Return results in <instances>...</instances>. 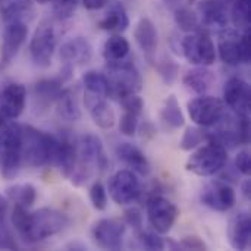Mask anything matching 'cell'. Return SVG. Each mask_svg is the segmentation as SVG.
Listing matches in <instances>:
<instances>
[{
    "label": "cell",
    "mask_w": 251,
    "mask_h": 251,
    "mask_svg": "<svg viewBox=\"0 0 251 251\" xmlns=\"http://www.w3.org/2000/svg\"><path fill=\"white\" fill-rule=\"evenodd\" d=\"M10 222L16 234L25 243L35 244L62 232L68 226L69 219L62 212L50 207H43L29 213L26 207L15 204Z\"/></svg>",
    "instance_id": "obj_1"
},
{
    "label": "cell",
    "mask_w": 251,
    "mask_h": 251,
    "mask_svg": "<svg viewBox=\"0 0 251 251\" xmlns=\"http://www.w3.org/2000/svg\"><path fill=\"white\" fill-rule=\"evenodd\" d=\"M109 165L101 140L94 134H84L76 143V166L69 179L75 187H81L97 172H104Z\"/></svg>",
    "instance_id": "obj_2"
},
{
    "label": "cell",
    "mask_w": 251,
    "mask_h": 251,
    "mask_svg": "<svg viewBox=\"0 0 251 251\" xmlns=\"http://www.w3.org/2000/svg\"><path fill=\"white\" fill-rule=\"evenodd\" d=\"M104 75L109 82L107 97L121 100L131 94H138L143 90V78L137 66L131 60L110 62L106 65Z\"/></svg>",
    "instance_id": "obj_3"
},
{
    "label": "cell",
    "mask_w": 251,
    "mask_h": 251,
    "mask_svg": "<svg viewBox=\"0 0 251 251\" xmlns=\"http://www.w3.org/2000/svg\"><path fill=\"white\" fill-rule=\"evenodd\" d=\"M57 138L31 125L22 126V159L29 168L51 163Z\"/></svg>",
    "instance_id": "obj_4"
},
{
    "label": "cell",
    "mask_w": 251,
    "mask_h": 251,
    "mask_svg": "<svg viewBox=\"0 0 251 251\" xmlns=\"http://www.w3.org/2000/svg\"><path fill=\"white\" fill-rule=\"evenodd\" d=\"M1 141V178L4 181L15 179L24 163L22 159V126L15 121H10L3 129H0Z\"/></svg>",
    "instance_id": "obj_5"
},
{
    "label": "cell",
    "mask_w": 251,
    "mask_h": 251,
    "mask_svg": "<svg viewBox=\"0 0 251 251\" xmlns=\"http://www.w3.org/2000/svg\"><path fill=\"white\" fill-rule=\"evenodd\" d=\"M228 165V149L219 143L207 141L188 159L185 169L197 176H212Z\"/></svg>",
    "instance_id": "obj_6"
},
{
    "label": "cell",
    "mask_w": 251,
    "mask_h": 251,
    "mask_svg": "<svg viewBox=\"0 0 251 251\" xmlns=\"http://www.w3.org/2000/svg\"><path fill=\"white\" fill-rule=\"evenodd\" d=\"M181 50L188 63L194 66H212L216 60V47L209 31L200 28L188 32L181 41Z\"/></svg>",
    "instance_id": "obj_7"
},
{
    "label": "cell",
    "mask_w": 251,
    "mask_h": 251,
    "mask_svg": "<svg viewBox=\"0 0 251 251\" xmlns=\"http://www.w3.org/2000/svg\"><path fill=\"white\" fill-rule=\"evenodd\" d=\"M107 191L110 199L116 204L126 206L141 199L143 185L135 172H132L131 169H122L110 176L107 182Z\"/></svg>",
    "instance_id": "obj_8"
},
{
    "label": "cell",
    "mask_w": 251,
    "mask_h": 251,
    "mask_svg": "<svg viewBox=\"0 0 251 251\" xmlns=\"http://www.w3.org/2000/svg\"><path fill=\"white\" fill-rule=\"evenodd\" d=\"M57 46V34L50 21H43L29 43V54L35 66L49 68L51 65V59Z\"/></svg>",
    "instance_id": "obj_9"
},
{
    "label": "cell",
    "mask_w": 251,
    "mask_h": 251,
    "mask_svg": "<svg viewBox=\"0 0 251 251\" xmlns=\"http://www.w3.org/2000/svg\"><path fill=\"white\" fill-rule=\"evenodd\" d=\"M187 109L191 121L201 128H212L226 113V106L221 99L206 94L190 100Z\"/></svg>",
    "instance_id": "obj_10"
},
{
    "label": "cell",
    "mask_w": 251,
    "mask_h": 251,
    "mask_svg": "<svg viewBox=\"0 0 251 251\" xmlns=\"http://www.w3.org/2000/svg\"><path fill=\"white\" fill-rule=\"evenodd\" d=\"M146 210H147V219H149L151 229L160 235L168 234L174 228L179 216L178 207L171 200L162 196H151L147 200Z\"/></svg>",
    "instance_id": "obj_11"
},
{
    "label": "cell",
    "mask_w": 251,
    "mask_h": 251,
    "mask_svg": "<svg viewBox=\"0 0 251 251\" xmlns=\"http://www.w3.org/2000/svg\"><path fill=\"white\" fill-rule=\"evenodd\" d=\"M126 226L116 219H100L91 229L94 244L101 250H121Z\"/></svg>",
    "instance_id": "obj_12"
},
{
    "label": "cell",
    "mask_w": 251,
    "mask_h": 251,
    "mask_svg": "<svg viewBox=\"0 0 251 251\" xmlns=\"http://www.w3.org/2000/svg\"><path fill=\"white\" fill-rule=\"evenodd\" d=\"M200 200L206 207H209L215 212L225 213L234 207L237 197H235L234 188L228 182L218 179V181L207 182L201 188Z\"/></svg>",
    "instance_id": "obj_13"
},
{
    "label": "cell",
    "mask_w": 251,
    "mask_h": 251,
    "mask_svg": "<svg viewBox=\"0 0 251 251\" xmlns=\"http://www.w3.org/2000/svg\"><path fill=\"white\" fill-rule=\"evenodd\" d=\"M232 113L238 116H249L251 103V88L247 81L238 76H231L224 87V100Z\"/></svg>",
    "instance_id": "obj_14"
},
{
    "label": "cell",
    "mask_w": 251,
    "mask_h": 251,
    "mask_svg": "<svg viewBox=\"0 0 251 251\" xmlns=\"http://www.w3.org/2000/svg\"><path fill=\"white\" fill-rule=\"evenodd\" d=\"M26 106V88L24 84L6 81L0 84V110L12 121L18 119Z\"/></svg>",
    "instance_id": "obj_15"
},
{
    "label": "cell",
    "mask_w": 251,
    "mask_h": 251,
    "mask_svg": "<svg viewBox=\"0 0 251 251\" xmlns=\"http://www.w3.org/2000/svg\"><path fill=\"white\" fill-rule=\"evenodd\" d=\"M28 37V26L24 21L6 22L1 41V65H9L19 53Z\"/></svg>",
    "instance_id": "obj_16"
},
{
    "label": "cell",
    "mask_w": 251,
    "mask_h": 251,
    "mask_svg": "<svg viewBox=\"0 0 251 251\" xmlns=\"http://www.w3.org/2000/svg\"><path fill=\"white\" fill-rule=\"evenodd\" d=\"M50 165L54 166L65 179H69L74 174L76 166V144L74 143L69 134L63 132L62 137L57 138Z\"/></svg>",
    "instance_id": "obj_17"
},
{
    "label": "cell",
    "mask_w": 251,
    "mask_h": 251,
    "mask_svg": "<svg viewBox=\"0 0 251 251\" xmlns=\"http://www.w3.org/2000/svg\"><path fill=\"white\" fill-rule=\"evenodd\" d=\"M199 22L206 31H222L228 26L229 16L224 1L221 0H204L199 6Z\"/></svg>",
    "instance_id": "obj_18"
},
{
    "label": "cell",
    "mask_w": 251,
    "mask_h": 251,
    "mask_svg": "<svg viewBox=\"0 0 251 251\" xmlns=\"http://www.w3.org/2000/svg\"><path fill=\"white\" fill-rule=\"evenodd\" d=\"M93 59V46L85 37H74L60 47V60L65 65H87Z\"/></svg>",
    "instance_id": "obj_19"
},
{
    "label": "cell",
    "mask_w": 251,
    "mask_h": 251,
    "mask_svg": "<svg viewBox=\"0 0 251 251\" xmlns=\"http://www.w3.org/2000/svg\"><path fill=\"white\" fill-rule=\"evenodd\" d=\"M134 38L141 51L144 53L146 59L154 65V54L159 46V34L153 21L149 18H141L135 25Z\"/></svg>",
    "instance_id": "obj_20"
},
{
    "label": "cell",
    "mask_w": 251,
    "mask_h": 251,
    "mask_svg": "<svg viewBox=\"0 0 251 251\" xmlns=\"http://www.w3.org/2000/svg\"><path fill=\"white\" fill-rule=\"evenodd\" d=\"M240 37L241 34L237 29H231L228 26L219 31V43H218L216 51L219 53V57L225 65L238 66L243 63Z\"/></svg>",
    "instance_id": "obj_21"
},
{
    "label": "cell",
    "mask_w": 251,
    "mask_h": 251,
    "mask_svg": "<svg viewBox=\"0 0 251 251\" xmlns=\"http://www.w3.org/2000/svg\"><path fill=\"white\" fill-rule=\"evenodd\" d=\"M228 241L232 249L240 251L247 250L251 241V216L249 212H238L229 221Z\"/></svg>",
    "instance_id": "obj_22"
},
{
    "label": "cell",
    "mask_w": 251,
    "mask_h": 251,
    "mask_svg": "<svg viewBox=\"0 0 251 251\" xmlns=\"http://www.w3.org/2000/svg\"><path fill=\"white\" fill-rule=\"evenodd\" d=\"M85 106L88 107L93 122L100 129H110L116 124V115L112 106L106 101V97H97L85 93Z\"/></svg>",
    "instance_id": "obj_23"
},
{
    "label": "cell",
    "mask_w": 251,
    "mask_h": 251,
    "mask_svg": "<svg viewBox=\"0 0 251 251\" xmlns=\"http://www.w3.org/2000/svg\"><path fill=\"white\" fill-rule=\"evenodd\" d=\"M116 156L122 163H125L135 174L147 176L151 171L150 162L146 157V154L131 143H121L116 147Z\"/></svg>",
    "instance_id": "obj_24"
},
{
    "label": "cell",
    "mask_w": 251,
    "mask_h": 251,
    "mask_svg": "<svg viewBox=\"0 0 251 251\" xmlns=\"http://www.w3.org/2000/svg\"><path fill=\"white\" fill-rule=\"evenodd\" d=\"M182 84L187 90L199 96L206 94L215 84V72H212L209 66H196L184 75Z\"/></svg>",
    "instance_id": "obj_25"
},
{
    "label": "cell",
    "mask_w": 251,
    "mask_h": 251,
    "mask_svg": "<svg viewBox=\"0 0 251 251\" xmlns=\"http://www.w3.org/2000/svg\"><path fill=\"white\" fill-rule=\"evenodd\" d=\"M99 26L104 31L122 32L129 26V18L125 7L119 1H113L109 6L106 15L99 21Z\"/></svg>",
    "instance_id": "obj_26"
},
{
    "label": "cell",
    "mask_w": 251,
    "mask_h": 251,
    "mask_svg": "<svg viewBox=\"0 0 251 251\" xmlns=\"http://www.w3.org/2000/svg\"><path fill=\"white\" fill-rule=\"evenodd\" d=\"M62 85L63 82L59 78H43L34 84V96L41 106H51L60 96L63 90Z\"/></svg>",
    "instance_id": "obj_27"
},
{
    "label": "cell",
    "mask_w": 251,
    "mask_h": 251,
    "mask_svg": "<svg viewBox=\"0 0 251 251\" xmlns=\"http://www.w3.org/2000/svg\"><path fill=\"white\" fill-rule=\"evenodd\" d=\"M54 104L57 107V115L63 121H66V122H76V121L81 119L79 103H78L76 94L72 90L63 88Z\"/></svg>",
    "instance_id": "obj_28"
},
{
    "label": "cell",
    "mask_w": 251,
    "mask_h": 251,
    "mask_svg": "<svg viewBox=\"0 0 251 251\" xmlns=\"http://www.w3.org/2000/svg\"><path fill=\"white\" fill-rule=\"evenodd\" d=\"M160 119L171 129H178L185 125V116L182 113V109L179 106L176 96L171 94L166 97L165 104L160 110Z\"/></svg>",
    "instance_id": "obj_29"
},
{
    "label": "cell",
    "mask_w": 251,
    "mask_h": 251,
    "mask_svg": "<svg viewBox=\"0 0 251 251\" xmlns=\"http://www.w3.org/2000/svg\"><path fill=\"white\" fill-rule=\"evenodd\" d=\"M4 196L7 200L13 201L15 204L29 209L37 200V190L32 184L22 182V184H15V185L7 187L4 190Z\"/></svg>",
    "instance_id": "obj_30"
},
{
    "label": "cell",
    "mask_w": 251,
    "mask_h": 251,
    "mask_svg": "<svg viewBox=\"0 0 251 251\" xmlns=\"http://www.w3.org/2000/svg\"><path fill=\"white\" fill-rule=\"evenodd\" d=\"M131 46L129 41L122 37V35H112L110 38L106 40L104 47H103V57L107 63L110 62H119L126 59L129 54Z\"/></svg>",
    "instance_id": "obj_31"
},
{
    "label": "cell",
    "mask_w": 251,
    "mask_h": 251,
    "mask_svg": "<svg viewBox=\"0 0 251 251\" xmlns=\"http://www.w3.org/2000/svg\"><path fill=\"white\" fill-rule=\"evenodd\" d=\"M32 0H0V12L4 22L24 21V16L31 12Z\"/></svg>",
    "instance_id": "obj_32"
},
{
    "label": "cell",
    "mask_w": 251,
    "mask_h": 251,
    "mask_svg": "<svg viewBox=\"0 0 251 251\" xmlns=\"http://www.w3.org/2000/svg\"><path fill=\"white\" fill-rule=\"evenodd\" d=\"M7 210H9L7 199H6V196L0 194V249L16 250L18 244H16L15 237L12 234V229L9 226Z\"/></svg>",
    "instance_id": "obj_33"
},
{
    "label": "cell",
    "mask_w": 251,
    "mask_h": 251,
    "mask_svg": "<svg viewBox=\"0 0 251 251\" xmlns=\"http://www.w3.org/2000/svg\"><path fill=\"white\" fill-rule=\"evenodd\" d=\"M82 84L85 87V93L97 97H107L109 94V82L104 74L97 71H87L82 75Z\"/></svg>",
    "instance_id": "obj_34"
},
{
    "label": "cell",
    "mask_w": 251,
    "mask_h": 251,
    "mask_svg": "<svg viewBox=\"0 0 251 251\" xmlns=\"http://www.w3.org/2000/svg\"><path fill=\"white\" fill-rule=\"evenodd\" d=\"M231 19L237 31L250 32V0H235L231 9Z\"/></svg>",
    "instance_id": "obj_35"
},
{
    "label": "cell",
    "mask_w": 251,
    "mask_h": 251,
    "mask_svg": "<svg viewBox=\"0 0 251 251\" xmlns=\"http://www.w3.org/2000/svg\"><path fill=\"white\" fill-rule=\"evenodd\" d=\"M175 22L179 26V29L185 31V32H196V31H199L201 28L200 22H199L197 13L190 10V9H187V7L176 9V12H175Z\"/></svg>",
    "instance_id": "obj_36"
},
{
    "label": "cell",
    "mask_w": 251,
    "mask_h": 251,
    "mask_svg": "<svg viewBox=\"0 0 251 251\" xmlns=\"http://www.w3.org/2000/svg\"><path fill=\"white\" fill-rule=\"evenodd\" d=\"M206 140V129L204 128H196V126H188L181 138L179 147L184 151H191L197 149L203 141Z\"/></svg>",
    "instance_id": "obj_37"
},
{
    "label": "cell",
    "mask_w": 251,
    "mask_h": 251,
    "mask_svg": "<svg viewBox=\"0 0 251 251\" xmlns=\"http://www.w3.org/2000/svg\"><path fill=\"white\" fill-rule=\"evenodd\" d=\"M154 68L157 69L160 78L163 79L165 84L172 85L176 78H178V72H179V66L175 60L169 59V57H163L160 62L154 63Z\"/></svg>",
    "instance_id": "obj_38"
},
{
    "label": "cell",
    "mask_w": 251,
    "mask_h": 251,
    "mask_svg": "<svg viewBox=\"0 0 251 251\" xmlns=\"http://www.w3.org/2000/svg\"><path fill=\"white\" fill-rule=\"evenodd\" d=\"M137 237L141 246L147 250H165L166 247L165 240L160 237V234L154 231H144L141 228L140 231H137Z\"/></svg>",
    "instance_id": "obj_39"
},
{
    "label": "cell",
    "mask_w": 251,
    "mask_h": 251,
    "mask_svg": "<svg viewBox=\"0 0 251 251\" xmlns=\"http://www.w3.org/2000/svg\"><path fill=\"white\" fill-rule=\"evenodd\" d=\"M107 190L104 188V185L100 181L94 182L90 188V201L93 207L99 212H103L107 207Z\"/></svg>",
    "instance_id": "obj_40"
},
{
    "label": "cell",
    "mask_w": 251,
    "mask_h": 251,
    "mask_svg": "<svg viewBox=\"0 0 251 251\" xmlns=\"http://www.w3.org/2000/svg\"><path fill=\"white\" fill-rule=\"evenodd\" d=\"M78 1L79 0H51L50 3L53 4L54 16L60 21H65L74 15L75 9L78 6Z\"/></svg>",
    "instance_id": "obj_41"
},
{
    "label": "cell",
    "mask_w": 251,
    "mask_h": 251,
    "mask_svg": "<svg viewBox=\"0 0 251 251\" xmlns=\"http://www.w3.org/2000/svg\"><path fill=\"white\" fill-rule=\"evenodd\" d=\"M138 119H140V115L124 110V115L121 116V121H119L121 134H124L125 137H134L138 129Z\"/></svg>",
    "instance_id": "obj_42"
},
{
    "label": "cell",
    "mask_w": 251,
    "mask_h": 251,
    "mask_svg": "<svg viewBox=\"0 0 251 251\" xmlns=\"http://www.w3.org/2000/svg\"><path fill=\"white\" fill-rule=\"evenodd\" d=\"M119 104L122 106L124 110L132 112V113L140 115V116H141L143 109H144V100L138 94H131V96H126V97L121 99L119 100Z\"/></svg>",
    "instance_id": "obj_43"
},
{
    "label": "cell",
    "mask_w": 251,
    "mask_h": 251,
    "mask_svg": "<svg viewBox=\"0 0 251 251\" xmlns=\"http://www.w3.org/2000/svg\"><path fill=\"white\" fill-rule=\"evenodd\" d=\"M175 247L184 249V250H207V244L197 235H190V237L182 238Z\"/></svg>",
    "instance_id": "obj_44"
},
{
    "label": "cell",
    "mask_w": 251,
    "mask_h": 251,
    "mask_svg": "<svg viewBox=\"0 0 251 251\" xmlns=\"http://www.w3.org/2000/svg\"><path fill=\"white\" fill-rule=\"evenodd\" d=\"M235 169L238 171V174L249 176L251 171V159H250V151L243 150L237 154L235 157Z\"/></svg>",
    "instance_id": "obj_45"
},
{
    "label": "cell",
    "mask_w": 251,
    "mask_h": 251,
    "mask_svg": "<svg viewBox=\"0 0 251 251\" xmlns=\"http://www.w3.org/2000/svg\"><path fill=\"white\" fill-rule=\"evenodd\" d=\"M125 221L129 226H132L135 231H140L143 228V215L137 207H131L125 210Z\"/></svg>",
    "instance_id": "obj_46"
},
{
    "label": "cell",
    "mask_w": 251,
    "mask_h": 251,
    "mask_svg": "<svg viewBox=\"0 0 251 251\" xmlns=\"http://www.w3.org/2000/svg\"><path fill=\"white\" fill-rule=\"evenodd\" d=\"M240 49H241L243 63H250V32H241Z\"/></svg>",
    "instance_id": "obj_47"
},
{
    "label": "cell",
    "mask_w": 251,
    "mask_h": 251,
    "mask_svg": "<svg viewBox=\"0 0 251 251\" xmlns=\"http://www.w3.org/2000/svg\"><path fill=\"white\" fill-rule=\"evenodd\" d=\"M82 4L88 10H99L109 4V0H82Z\"/></svg>",
    "instance_id": "obj_48"
},
{
    "label": "cell",
    "mask_w": 251,
    "mask_h": 251,
    "mask_svg": "<svg viewBox=\"0 0 251 251\" xmlns=\"http://www.w3.org/2000/svg\"><path fill=\"white\" fill-rule=\"evenodd\" d=\"M241 191H243V196L249 200L251 194V181L249 179V178L243 182V185H241Z\"/></svg>",
    "instance_id": "obj_49"
},
{
    "label": "cell",
    "mask_w": 251,
    "mask_h": 251,
    "mask_svg": "<svg viewBox=\"0 0 251 251\" xmlns=\"http://www.w3.org/2000/svg\"><path fill=\"white\" fill-rule=\"evenodd\" d=\"M10 121H12V119H9V118H7V116L0 110V129H3V128H4Z\"/></svg>",
    "instance_id": "obj_50"
},
{
    "label": "cell",
    "mask_w": 251,
    "mask_h": 251,
    "mask_svg": "<svg viewBox=\"0 0 251 251\" xmlns=\"http://www.w3.org/2000/svg\"><path fill=\"white\" fill-rule=\"evenodd\" d=\"M38 4H47V3H50L51 0H35Z\"/></svg>",
    "instance_id": "obj_51"
},
{
    "label": "cell",
    "mask_w": 251,
    "mask_h": 251,
    "mask_svg": "<svg viewBox=\"0 0 251 251\" xmlns=\"http://www.w3.org/2000/svg\"><path fill=\"white\" fill-rule=\"evenodd\" d=\"M1 150L3 149H1V141H0V162H1Z\"/></svg>",
    "instance_id": "obj_52"
}]
</instances>
